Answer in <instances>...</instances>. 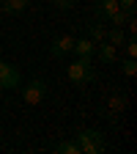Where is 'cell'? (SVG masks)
Returning <instances> with one entry per match:
<instances>
[{
    "label": "cell",
    "instance_id": "1",
    "mask_svg": "<svg viewBox=\"0 0 137 154\" xmlns=\"http://www.w3.org/2000/svg\"><path fill=\"white\" fill-rule=\"evenodd\" d=\"M77 146H80L82 154H99L104 151V138L96 129H80L77 132Z\"/></svg>",
    "mask_w": 137,
    "mask_h": 154
},
{
    "label": "cell",
    "instance_id": "2",
    "mask_svg": "<svg viewBox=\"0 0 137 154\" xmlns=\"http://www.w3.org/2000/svg\"><path fill=\"white\" fill-rule=\"evenodd\" d=\"M66 74H69V80H71V83H77V85L91 83V80H93V66H91V58H77V61L66 69Z\"/></svg>",
    "mask_w": 137,
    "mask_h": 154
},
{
    "label": "cell",
    "instance_id": "3",
    "mask_svg": "<svg viewBox=\"0 0 137 154\" xmlns=\"http://www.w3.org/2000/svg\"><path fill=\"white\" fill-rule=\"evenodd\" d=\"M44 96H47V83L41 80V77H36V80H30L22 91V99L28 105H38V102H44Z\"/></svg>",
    "mask_w": 137,
    "mask_h": 154
},
{
    "label": "cell",
    "instance_id": "4",
    "mask_svg": "<svg viewBox=\"0 0 137 154\" xmlns=\"http://www.w3.org/2000/svg\"><path fill=\"white\" fill-rule=\"evenodd\" d=\"M19 80H22V77H19V69L0 61V88L3 91H14V88H19Z\"/></svg>",
    "mask_w": 137,
    "mask_h": 154
},
{
    "label": "cell",
    "instance_id": "5",
    "mask_svg": "<svg viewBox=\"0 0 137 154\" xmlns=\"http://www.w3.org/2000/svg\"><path fill=\"white\" fill-rule=\"evenodd\" d=\"M71 52H74L77 58H93V55H96V42H91L88 36H85V38H74Z\"/></svg>",
    "mask_w": 137,
    "mask_h": 154
},
{
    "label": "cell",
    "instance_id": "6",
    "mask_svg": "<svg viewBox=\"0 0 137 154\" xmlns=\"http://www.w3.org/2000/svg\"><path fill=\"white\" fill-rule=\"evenodd\" d=\"M71 47H74V36H58L55 42H52V47H49V52L55 58H63V55L71 52Z\"/></svg>",
    "mask_w": 137,
    "mask_h": 154
},
{
    "label": "cell",
    "instance_id": "7",
    "mask_svg": "<svg viewBox=\"0 0 137 154\" xmlns=\"http://www.w3.org/2000/svg\"><path fill=\"white\" fill-rule=\"evenodd\" d=\"M96 55H99L102 63H115V58H118V47H112L107 38H104V42L96 44Z\"/></svg>",
    "mask_w": 137,
    "mask_h": 154
},
{
    "label": "cell",
    "instance_id": "8",
    "mask_svg": "<svg viewBox=\"0 0 137 154\" xmlns=\"http://www.w3.org/2000/svg\"><path fill=\"white\" fill-rule=\"evenodd\" d=\"M115 8H118V0H96V6H93V14L99 17V19H107Z\"/></svg>",
    "mask_w": 137,
    "mask_h": 154
},
{
    "label": "cell",
    "instance_id": "9",
    "mask_svg": "<svg viewBox=\"0 0 137 154\" xmlns=\"http://www.w3.org/2000/svg\"><path fill=\"white\" fill-rule=\"evenodd\" d=\"M28 3L30 0H3V3H0V11L3 14H22L28 8Z\"/></svg>",
    "mask_w": 137,
    "mask_h": 154
},
{
    "label": "cell",
    "instance_id": "10",
    "mask_svg": "<svg viewBox=\"0 0 137 154\" xmlns=\"http://www.w3.org/2000/svg\"><path fill=\"white\" fill-rule=\"evenodd\" d=\"M85 33H88V38H91V42H96V44H99V42H104L107 28H104V25H99V22H88V25H85Z\"/></svg>",
    "mask_w": 137,
    "mask_h": 154
},
{
    "label": "cell",
    "instance_id": "11",
    "mask_svg": "<svg viewBox=\"0 0 137 154\" xmlns=\"http://www.w3.org/2000/svg\"><path fill=\"white\" fill-rule=\"evenodd\" d=\"M104 38H107V42H110L112 47H124V42H126V33H124V28H110Z\"/></svg>",
    "mask_w": 137,
    "mask_h": 154
},
{
    "label": "cell",
    "instance_id": "12",
    "mask_svg": "<svg viewBox=\"0 0 137 154\" xmlns=\"http://www.w3.org/2000/svg\"><path fill=\"white\" fill-rule=\"evenodd\" d=\"M126 107V96H124V91H115L112 96H110V113L115 116V113H121Z\"/></svg>",
    "mask_w": 137,
    "mask_h": 154
},
{
    "label": "cell",
    "instance_id": "13",
    "mask_svg": "<svg viewBox=\"0 0 137 154\" xmlns=\"http://www.w3.org/2000/svg\"><path fill=\"white\" fill-rule=\"evenodd\" d=\"M126 19H129V14H126V11L115 8V11H112V14L107 17V22H110L112 28H124V25H126Z\"/></svg>",
    "mask_w": 137,
    "mask_h": 154
},
{
    "label": "cell",
    "instance_id": "14",
    "mask_svg": "<svg viewBox=\"0 0 137 154\" xmlns=\"http://www.w3.org/2000/svg\"><path fill=\"white\" fill-rule=\"evenodd\" d=\"M55 154H80V146H77V140H63L55 146Z\"/></svg>",
    "mask_w": 137,
    "mask_h": 154
},
{
    "label": "cell",
    "instance_id": "15",
    "mask_svg": "<svg viewBox=\"0 0 137 154\" xmlns=\"http://www.w3.org/2000/svg\"><path fill=\"white\" fill-rule=\"evenodd\" d=\"M121 69H124L126 77H134V72H137V61H134V58H126V61L121 63Z\"/></svg>",
    "mask_w": 137,
    "mask_h": 154
},
{
    "label": "cell",
    "instance_id": "16",
    "mask_svg": "<svg viewBox=\"0 0 137 154\" xmlns=\"http://www.w3.org/2000/svg\"><path fill=\"white\" fill-rule=\"evenodd\" d=\"M124 50H126L129 58H137V42H134V36H129L126 42H124Z\"/></svg>",
    "mask_w": 137,
    "mask_h": 154
},
{
    "label": "cell",
    "instance_id": "17",
    "mask_svg": "<svg viewBox=\"0 0 137 154\" xmlns=\"http://www.w3.org/2000/svg\"><path fill=\"white\" fill-rule=\"evenodd\" d=\"M134 6H137L134 0H118V8H121V11H126L129 17H134Z\"/></svg>",
    "mask_w": 137,
    "mask_h": 154
},
{
    "label": "cell",
    "instance_id": "18",
    "mask_svg": "<svg viewBox=\"0 0 137 154\" xmlns=\"http://www.w3.org/2000/svg\"><path fill=\"white\" fill-rule=\"evenodd\" d=\"M74 3H77V0H52V6H55V8H61V11H69Z\"/></svg>",
    "mask_w": 137,
    "mask_h": 154
}]
</instances>
